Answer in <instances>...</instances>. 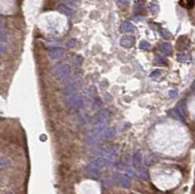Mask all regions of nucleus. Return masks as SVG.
Returning <instances> with one entry per match:
<instances>
[{
    "label": "nucleus",
    "instance_id": "nucleus-18",
    "mask_svg": "<svg viewBox=\"0 0 195 194\" xmlns=\"http://www.w3.org/2000/svg\"><path fill=\"white\" fill-rule=\"evenodd\" d=\"M161 35L163 36V38H166V39L171 37V33L168 31H166V29H162V31H161Z\"/></svg>",
    "mask_w": 195,
    "mask_h": 194
},
{
    "label": "nucleus",
    "instance_id": "nucleus-15",
    "mask_svg": "<svg viewBox=\"0 0 195 194\" xmlns=\"http://www.w3.org/2000/svg\"><path fill=\"white\" fill-rule=\"evenodd\" d=\"M177 58L180 62H187L190 60V57L187 55H178Z\"/></svg>",
    "mask_w": 195,
    "mask_h": 194
},
{
    "label": "nucleus",
    "instance_id": "nucleus-17",
    "mask_svg": "<svg viewBox=\"0 0 195 194\" xmlns=\"http://www.w3.org/2000/svg\"><path fill=\"white\" fill-rule=\"evenodd\" d=\"M66 46H68L69 49L74 48V47L76 46V40L75 39H69L68 42L66 43Z\"/></svg>",
    "mask_w": 195,
    "mask_h": 194
},
{
    "label": "nucleus",
    "instance_id": "nucleus-7",
    "mask_svg": "<svg viewBox=\"0 0 195 194\" xmlns=\"http://www.w3.org/2000/svg\"><path fill=\"white\" fill-rule=\"evenodd\" d=\"M178 111H179L181 115L183 117H186L187 115V112H186V102H180L178 105Z\"/></svg>",
    "mask_w": 195,
    "mask_h": 194
},
{
    "label": "nucleus",
    "instance_id": "nucleus-12",
    "mask_svg": "<svg viewBox=\"0 0 195 194\" xmlns=\"http://www.w3.org/2000/svg\"><path fill=\"white\" fill-rule=\"evenodd\" d=\"M115 136V130L114 129H106L105 131V137L106 140H109Z\"/></svg>",
    "mask_w": 195,
    "mask_h": 194
},
{
    "label": "nucleus",
    "instance_id": "nucleus-25",
    "mask_svg": "<svg viewBox=\"0 0 195 194\" xmlns=\"http://www.w3.org/2000/svg\"><path fill=\"white\" fill-rule=\"evenodd\" d=\"M5 38H6V36H5V33L3 32V31H0V42L4 41V40H5Z\"/></svg>",
    "mask_w": 195,
    "mask_h": 194
},
{
    "label": "nucleus",
    "instance_id": "nucleus-10",
    "mask_svg": "<svg viewBox=\"0 0 195 194\" xmlns=\"http://www.w3.org/2000/svg\"><path fill=\"white\" fill-rule=\"evenodd\" d=\"M151 48V45L149 42H147L146 40H142L140 42V49L143 50V51H148Z\"/></svg>",
    "mask_w": 195,
    "mask_h": 194
},
{
    "label": "nucleus",
    "instance_id": "nucleus-8",
    "mask_svg": "<svg viewBox=\"0 0 195 194\" xmlns=\"http://www.w3.org/2000/svg\"><path fill=\"white\" fill-rule=\"evenodd\" d=\"M180 4L183 7L186 9H190L193 7L194 5V0H180Z\"/></svg>",
    "mask_w": 195,
    "mask_h": 194
},
{
    "label": "nucleus",
    "instance_id": "nucleus-27",
    "mask_svg": "<svg viewBox=\"0 0 195 194\" xmlns=\"http://www.w3.org/2000/svg\"><path fill=\"white\" fill-rule=\"evenodd\" d=\"M0 18H1V17H0Z\"/></svg>",
    "mask_w": 195,
    "mask_h": 194
},
{
    "label": "nucleus",
    "instance_id": "nucleus-9",
    "mask_svg": "<svg viewBox=\"0 0 195 194\" xmlns=\"http://www.w3.org/2000/svg\"><path fill=\"white\" fill-rule=\"evenodd\" d=\"M170 114H171V116H173L174 118H176V119H178V120H180V121H183V122H184V117L180 114V113L178 111V109H173V110H171L170 111Z\"/></svg>",
    "mask_w": 195,
    "mask_h": 194
},
{
    "label": "nucleus",
    "instance_id": "nucleus-22",
    "mask_svg": "<svg viewBox=\"0 0 195 194\" xmlns=\"http://www.w3.org/2000/svg\"><path fill=\"white\" fill-rule=\"evenodd\" d=\"M4 28H5L4 22H3L2 18H0V31H3V32H4Z\"/></svg>",
    "mask_w": 195,
    "mask_h": 194
},
{
    "label": "nucleus",
    "instance_id": "nucleus-6",
    "mask_svg": "<svg viewBox=\"0 0 195 194\" xmlns=\"http://www.w3.org/2000/svg\"><path fill=\"white\" fill-rule=\"evenodd\" d=\"M58 11L65 16H70L72 14V10L68 8L66 5H60L58 7Z\"/></svg>",
    "mask_w": 195,
    "mask_h": 194
},
{
    "label": "nucleus",
    "instance_id": "nucleus-19",
    "mask_svg": "<svg viewBox=\"0 0 195 194\" xmlns=\"http://www.w3.org/2000/svg\"><path fill=\"white\" fill-rule=\"evenodd\" d=\"M161 74V72L159 71V70H154V71L151 72L150 74V77L151 78H154V77H157V76H159Z\"/></svg>",
    "mask_w": 195,
    "mask_h": 194
},
{
    "label": "nucleus",
    "instance_id": "nucleus-3",
    "mask_svg": "<svg viewBox=\"0 0 195 194\" xmlns=\"http://www.w3.org/2000/svg\"><path fill=\"white\" fill-rule=\"evenodd\" d=\"M65 54V51L62 48H54L52 50H50L48 53L49 58L52 60V61H57V60H60Z\"/></svg>",
    "mask_w": 195,
    "mask_h": 194
},
{
    "label": "nucleus",
    "instance_id": "nucleus-23",
    "mask_svg": "<svg viewBox=\"0 0 195 194\" xmlns=\"http://www.w3.org/2000/svg\"><path fill=\"white\" fill-rule=\"evenodd\" d=\"M156 62H157L158 63H161V65H165V63H166L165 60L162 59V58H160V57H158V58L156 59Z\"/></svg>",
    "mask_w": 195,
    "mask_h": 194
},
{
    "label": "nucleus",
    "instance_id": "nucleus-26",
    "mask_svg": "<svg viewBox=\"0 0 195 194\" xmlns=\"http://www.w3.org/2000/svg\"><path fill=\"white\" fill-rule=\"evenodd\" d=\"M191 88H192V90H193V91H195V81L193 82V84H192V87H191Z\"/></svg>",
    "mask_w": 195,
    "mask_h": 194
},
{
    "label": "nucleus",
    "instance_id": "nucleus-2",
    "mask_svg": "<svg viewBox=\"0 0 195 194\" xmlns=\"http://www.w3.org/2000/svg\"><path fill=\"white\" fill-rule=\"evenodd\" d=\"M110 113L107 109H100L99 112L97 113V115L95 117V121L97 126H100V127H106L107 121L109 119Z\"/></svg>",
    "mask_w": 195,
    "mask_h": 194
},
{
    "label": "nucleus",
    "instance_id": "nucleus-16",
    "mask_svg": "<svg viewBox=\"0 0 195 194\" xmlns=\"http://www.w3.org/2000/svg\"><path fill=\"white\" fill-rule=\"evenodd\" d=\"M134 162H135L136 164H140V162H142V154H140V152L136 153L135 156H134Z\"/></svg>",
    "mask_w": 195,
    "mask_h": 194
},
{
    "label": "nucleus",
    "instance_id": "nucleus-20",
    "mask_svg": "<svg viewBox=\"0 0 195 194\" xmlns=\"http://www.w3.org/2000/svg\"><path fill=\"white\" fill-rule=\"evenodd\" d=\"M117 2H118V4H120V5L126 6L130 3V0H117Z\"/></svg>",
    "mask_w": 195,
    "mask_h": 194
},
{
    "label": "nucleus",
    "instance_id": "nucleus-14",
    "mask_svg": "<svg viewBox=\"0 0 195 194\" xmlns=\"http://www.w3.org/2000/svg\"><path fill=\"white\" fill-rule=\"evenodd\" d=\"M68 5L72 6V7H77L80 3V0H63Z\"/></svg>",
    "mask_w": 195,
    "mask_h": 194
},
{
    "label": "nucleus",
    "instance_id": "nucleus-4",
    "mask_svg": "<svg viewBox=\"0 0 195 194\" xmlns=\"http://www.w3.org/2000/svg\"><path fill=\"white\" fill-rule=\"evenodd\" d=\"M135 44V37L132 35H127L120 40V45L124 48H131Z\"/></svg>",
    "mask_w": 195,
    "mask_h": 194
},
{
    "label": "nucleus",
    "instance_id": "nucleus-21",
    "mask_svg": "<svg viewBox=\"0 0 195 194\" xmlns=\"http://www.w3.org/2000/svg\"><path fill=\"white\" fill-rule=\"evenodd\" d=\"M177 95H178V92L176 90H170L169 91V96L171 98H175V97H177Z\"/></svg>",
    "mask_w": 195,
    "mask_h": 194
},
{
    "label": "nucleus",
    "instance_id": "nucleus-1",
    "mask_svg": "<svg viewBox=\"0 0 195 194\" xmlns=\"http://www.w3.org/2000/svg\"><path fill=\"white\" fill-rule=\"evenodd\" d=\"M52 72L57 78L65 79V78H68L70 74V68L68 65H60L56 66V68H54Z\"/></svg>",
    "mask_w": 195,
    "mask_h": 194
},
{
    "label": "nucleus",
    "instance_id": "nucleus-13",
    "mask_svg": "<svg viewBox=\"0 0 195 194\" xmlns=\"http://www.w3.org/2000/svg\"><path fill=\"white\" fill-rule=\"evenodd\" d=\"M149 9L152 14H157L158 11H159V5L155 4V3H151L149 5Z\"/></svg>",
    "mask_w": 195,
    "mask_h": 194
},
{
    "label": "nucleus",
    "instance_id": "nucleus-11",
    "mask_svg": "<svg viewBox=\"0 0 195 194\" xmlns=\"http://www.w3.org/2000/svg\"><path fill=\"white\" fill-rule=\"evenodd\" d=\"M161 51H162L165 55H170L171 53H172V47H171L170 44H163L162 47H161Z\"/></svg>",
    "mask_w": 195,
    "mask_h": 194
},
{
    "label": "nucleus",
    "instance_id": "nucleus-24",
    "mask_svg": "<svg viewBox=\"0 0 195 194\" xmlns=\"http://www.w3.org/2000/svg\"><path fill=\"white\" fill-rule=\"evenodd\" d=\"M5 51H6V47L3 44H0V56L4 54Z\"/></svg>",
    "mask_w": 195,
    "mask_h": 194
},
{
    "label": "nucleus",
    "instance_id": "nucleus-5",
    "mask_svg": "<svg viewBox=\"0 0 195 194\" xmlns=\"http://www.w3.org/2000/svg\"><path fill=\"white\" fill-rule=\"evenodd\" d=\"M135 25L130 22H124L120 26V31L122 33H129V32H134L135 31Z\"/></svg>",
    "mask_w": 195,
    "mask_h": 194
}]
</instances>
